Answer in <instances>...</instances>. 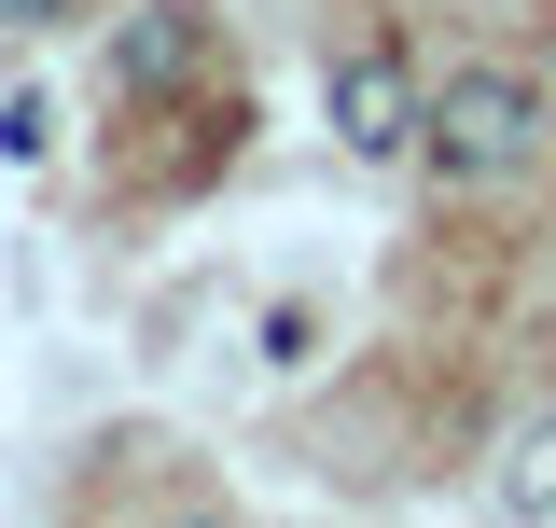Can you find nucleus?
<instances>
[{
  "label": "nucleus",
  "mask_w": 556,
  "mask_h": 528,
  "mask_svg": "<svg viewBox=\"0 0 556 528\" xmlns=\"http://www.w3.org/2000/svg\"><path fill=\"white\" fill-rule=\"evenodd\" d=\"M417 153H431V181H515L529 153H543V84H515V70H459L431 112H417Z\"/></svg>",
  "instance_id": "nucleus-1"
},
{
  "label": "nucleus",
  "mask_w": 556,
  "mask_h": 528,
  "mask_svg": "<svg viewBox=\"0 0 556 528\" xmlns=\"http://www.w3.org/2000/svg\"><path fill=\"white\" fill-rule=\"evenodd\" d=\"M320 112H334V139L362 153V167H404L431 98L404 84V56H390V42H362V56H334V98H320Z\"/></svg>",
  "instance_id": "nucleus-2"
},
{
  "label": "nucleus",
  "mask_w": 556,
  "mask_h": 528,
  "mask_svg": "<svg viewBox=\"0 0 556 528\" xmlns=\"http://www.w3.org/2000/svg\"><path fill=\"white\" fill-rule=\"evenodd\" d=\"M195 70H208V14L195 0H139L126 28H112V84L126 98H181Z\"/></svg>",
  "instance_id": "nucleus-3"
},
{
  "label": "nucleus",
  "mask_w": 556,
  "mask_h": 528,
  "mask_svg": "<svg viewBox=\"0 0 556 528\" xmlns=\"http://www.w3.org/2000/svg\"><path fill=\"white\" fill-rule=\"evenodd\" d=\"M486 487H501V515H556V417H515Z\"/></svg>",
  "instance_id": "nucleus-4"
},
{
  "label": "nucleus",
  "mask_w": 556,
  "mask_h": 528,
  "mask_svg": "<svg viewBox=\"0 0 556 528\" xmlns=\"http://www.w3.org/2000/svg\"><path fill=\"white\" fill-rule=\"evenodd\" d=\"M0 153L42 167V153H56V112H42V98H0Z\"/></svg>",
  "instance_id": "nucleus-5"
},
{
  "label": "nucleus",
  "mask_w": 556,
  "mask_h": 528,
  "mask_svg": "<svg viewBox=\"0 0 556 528\" xmlns=\"http://www.w3.org/2000/svg\"><path fill=\"white\" fill-rule=\"evenodd\" d=\"M265 362H278V376H306V362H320V320H306V306H278V320H265Z\"/></svg>",
  "instance_id": "nucleus-6"
},
{
  "label": "nucleus",
  "mask_w": 556,
  "mask_h": 528,
  "mask_svg": "<svg viewBox=\"0 0 556 528\" xmlns=\"http://www.w3.org/2000/svg\"><path fill=\"white\" fill-rule=\"evenodd\" d=\"M56 14H70V0H0V28H56Z\"/></svg>",
  "instance_id": "nucleus-7"
}]
</instances>
